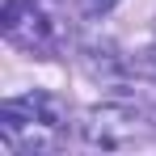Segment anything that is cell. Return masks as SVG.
Masks as SVG:
<instances>
[{
    "instance_id": "cell-1",
    "label": "cell",
    "mask_w": 156,
    "mask_h": 156,
    "mask_svg": "<svg viewBox=\"0 0 156 156\" xmlns=\"http://www.w3.org/2000/svg\"><path fill=\"white\" fill-rule=\"evenodd\" d=\"M4 38L21 51H55V21L38 0H4Z\"/></svg>"
},
{
    "instance_id": "cell-2",
    "label": "cell",
    "mask_w": 156,
    "mask_h": 156,
    "mask_svg": "<svg viewBox=\"0 0 156 156\" xmlns=\"http://www.w3.org/2000/svg\"><path fill=\"white\" fill-rule=\"evenodd\" d=\"M144 135H148V122L131 105H101V110H89L84 118V139L93 148H127Z\"/></svg>"
},
{
    "instance_id": "cell-3",
    "label": "cell",
    "mask_w": 156,
    "mask_h": 156,
    "mask_svg": "<svg viewBox=\"0 0 156 156\" xmlns=\"http://www.w3.org/2000/svg\"><path fill=\"white\" fill-rule=\"evenodd\" d=\"M93 4H101V9H110V4H118V0H93Z\"/></svg>"
}]
</instances>
